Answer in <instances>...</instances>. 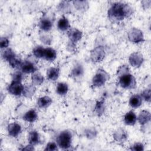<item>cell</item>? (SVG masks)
Segmentation results:
<instances>
[{
  "label": "cell",
  "mask_w": 151,
  "mask_h": 151,
  "mask_svg": "<svg viewBox=\"0 0 151 151\" xmlns=\"http://www.w3.org/2000/svg\"><path fill=\"white\" fill-rule=\"evenodd\" d=\"M9 44V40L6 37H1L0 40V47L1 49H6Z\"/></svg>",
  "instance_id": "obj_33"
},
{
  "label": "cell",
  "mask_w": 151,
  "mask_h": 151,
  "mask_svg": "<svg viewBox=\"0 0 151 151\" xmlns=\"http://www.w3.org/2000/svg\"><path fill=\"white\" fill-rule=\"evenodd\" d=\"M137 121V116L133 111L126 113L124 116V122L126 124L129 126L134 125Z\"/></svg>",
  "instance_id": "obj_15"
},
{
  "label": "cell",
  "mask_w": 151,
  "mask_h": 151,
  "mask_svg": "<svg viewBox=\"0 0 151 151\" xmlns=\"http://www.w3.org/2000/svg\"><path fill=\"white\" fill-rule=\"evenodd\" d=\"M21 71H16L12 74V80L17 81H22L23 79V74Z\"/></svg>",
  "instance_id": "obj_34"
},
{
  "label": "cell",
  "mask_w": 151,
  "mask_h": 151,
  "mask_svg": "<svg viewBox=\"0 0 151 151\" xmlns=\"http://www.w3.org/2000/svg\"><path fill=\"white\" fill-rule=\"evenodd\" d=\"M131 150L134 151H141L144 150V146L142 143H135L131 147Z\"/></svg>",
  "instance_id": "obj_35"
},
{
  "label": "cell",
  "mask_w": 151,
  "mask_h": 151,
  "mask_svg": "<svg viewBox=\"0 0 151 151\" xmlns=\"http://www.w3.org/2000/svg\"><path fill=\"white\" fill-rule=\"evenodd\" d=\"M24 89V85L21 81H14L9 84L7 87V90L9 93L13 96H19L22 94Z\"/></svg>",
  "instance_id": "obj_5"
},
{
  "label": "cell",
  "mask_w": 151,
  "mask_h": 151,
  "mask_svg": "<svg viewBox=\"0 0 151 151\" xmlns=\"http://www.w3.org/2000/svg\"><path fill=\"white\" fill-rule=\"evenodd\" d=\"M68 91V86L67 84L60 82L58 83L56 87V92L57 94H58L60 96L65 95L67 93Z\"/></svg>",
  "instance_id": "obj_27"
},
{
  "label": "cell",
  "mask_w": 151,
  "mask_h": 151,
  "mask_svg": "<svg viewBox=\"0 0 151 151\" xmlns=\"http://www.w3.org/2000/svg\"><path fill=\"white\" fill-rule=\"evenodd\" d=\"M132 12V8L122 2L114 3L108 11V16L110 19L120 21L129 17Z\"/></svg>",
  "instance_id": "obj_1"
},
{
  "label": "cell",
  "mask_w": 151,
  "mask_h": 151,
  "mask_svg": "<svg viewBox=\"0 0 151 151\" xmlns=\"http://www.w3.org/2000/svg\"><path fill=\"white\" fill-rule=\"evenodd\" d=\"M7 129L8 134L14 137H17L20 134L22 130L21 125L16 122L9 124Z\"/></svg>",
  "instance_id": "obj_9"
},
{
  "label": "cell",
  "mask_w": 151,
  "mask_h": 151,
  "mask_svg": "<svg viewBox=\"0 0 151 151\" xmlns=\"http://www.w3.org/2000/svg\"><path fill=\"white\" fill-rule=\"evenodd\" d=\"M22 62L23 61L19 58L16 56L13 59H12L10 61H9L8 63L9 65L12 68H18V67L20 68Z\"/></svg>",
  "instance_id": "obj_29"
},
{
  "label": "cell",
  "mask_w": 151,
  "mask_h": 151,
  "mask_svg": "<svg viewBox=\"0 0 151 151\" xmlns=\"http://www.w3.org/2000/svg\"><path fill=\"white\" fill-rule=\"evenodd\" d=\"M141 97H142V99H144L145 101H146L147 102H150V97H151L150 88L146 89L145 91H143L141 95Z\"/></svg>",
  "instance_id": "obj_32"
},
{
  "label": "cell",
  "mask_w": 151,
  "mask_h": 151,
  "mask_svg": "<svg viewBox=\"0 0 151 151\" xmlns=\"http://www.w3.org/2000/svg\"><path fill=\"white\" fill-rule=\"evenodd\" d=\"M35 91V87L34 84H26L24 86L22 94L25 97L31 98L34 95Z\"/></svg>",
  "instance_id": "obj_24"
},
{
  "label": "cell",
  "mask_w": 151,
  "mask_h": 151,
  "mask_svg": "<svg viewBox=\"0 0 151 151\" xmlns=\"http://www.w3.org/2000/svg\"><path fill=\"white\" fill-rule=\"evenodd\" d=\"M129 61L132 67L135 68L139 67L143 62V55L139 52H133L130 55Z\"/></svg>",
  "instance_id": "obj_7"
},
{
  "label": "cell",
  "mask_w": 151,
  "mask_h": 151,
  "mask_svg": "<svg viewBox=\"0 0 151 151\" xmlns=\"http://www.w3.org/2000/svg\"><path fill=\"white\" fill-rule=\"evenodd\" d=\"M31 80L32 84H34V86H40L44 81V77L40 72L36 71L35 72L32 74Z\"/></svg>",
  "instance_id": "obj_25"
},
{
  "label": "cell",
  "mask_w": 151,
  "mask_h": 151,
  "mask_svg": "<svg viewBox=\"0 0 151 151\" xmlns=\"http://www.w3.org/2000/svg\"><path fill=\"white\" fill-rule=\"evenodd\" d=\"M57 28L61 31H65L70 29V25L68 19L65 17L63 16L59 19L57 22Z\"/></svg>",
  "instance_id": "obj_17"
},
{
  "label": "cell",
  "mask_w": 151,
  "mask_h": 151,
  "mask_svg": "<svg viewBox=\"0 0 151 151\" xmlns=\"http://www.w3.org/2000/svg\"><path fill=\"white\" fill-rule=\"evenodd\" d=\"M45 48L42 46H37L33 50L34 55L38 58H43Z\"/></svg>",
  "instance_id": "obj_28"
},
{
  "label": "cell",
  "mask_w": 151,
  "mask_h": 151,
  "mask_svg": "<svg viewBox=\"0 0 151 151\" xmlns=\"http://www.w3.org/2000/svg\"><path fill=\"white\" fill-rule=\"evenodd\" d=\"M20 68L21 71L25 74H32L37 71L35 64L30 61H23L20 67Z\"/></svg>",
  "instance_id": "obj_10"
},
{
  "label": "cell",
  "mask_w": 151,
  "mask_h": 151,
  "mask_svg": "<svg viewBox=\"0 0 151 151\" xmlns=\"http://www.w3.org/2000/svg\"><path fill=\"white\" fill-rule=\"evenodd\" d=\"M113 137L115 140L119 142H122L127 138V134L124 130L122 128H119L114 133Z\"/></svg>",
  "instance_id": "obj_20"
},
{
  "label": "cell",
  "mask_w": 151,
  "mask_h": 151,
  "mask_svg": "<svg viewBox=\"0 0 151 151\" xmlns=\"http://www.w3.org/2000/svg\"><path fill=\"white\" fill-rule=\"evenodd\" d=\"M17 55L14 51L11 48H6L2 52V58L7 62L10 61L12 59L15 57Z\"/></svg>",
  "instance_id": "obj_26"
},
{
  "label": "cell",
  "mask_w": 151,
  "mask_h": 151,
  "mask_svg": "<svg viewBox=\"0 0 151 151\" xmlns=\"http://www.w3.org/2000/svg\"><path fill=\"white\" fill-rule=\"evenodd\" d=\"M109 78V74L104 70L99 69L93 77V85L94 87H101L106 83Z\"/></svg>",
  "instance_id": "obj_4"
},
{
  "label": "cell",
  "mask_w": 151,
  "mask_h": 151,
  "mask_svg": "<svg viewBox=\"0 0 151 151\" xmlns=\"http://www.w3.org/2000/svg\"><path fill=\"white\" fill-rule=\"evenodd\" d=\"M39 27L41 30L47 32L51 30V29L52 28V22L50 19L47 18H43L40 21Z\"/></svg>",
  "instance_id": "obj_21"
},
{
  "label": "cell",
  "mask_w": 151,
  "mask_h": 151,
  "mask_svg": "<svg viewBox=\"0 0 151 151\" xmlns=\"http://www.w3.org/2000/svg\"><path fill=\"white\" fill-rule=\"evenodd\" d=\"M57 57L56 51L51 47L45 48L44 58L48 61H53Z\"/></svg>",
  "instance_id": "obj_16"
},
{
  "label": "cell",
  "mask_w": 151,
  "mask_h": 151,
  "mask_svg": "<svg viewBox=\"0 0 151 151\" xmlns=\"http://www.w3.org/2000/svg\"><path fill=\"white\" fill-rule=\"evenodd\" d=\"M142 103V98L139 94L132 96L129 99V105L132 108L139 107Z\"/></svg>",
  "instance_id": "obj_22"
},
{
  "label": "cell",
  "mask_w": 151,
  "mask_h": 151,
  "mask_svg": "<svg viewBox=\"0 0 151 151\" xmlns=\"http://www.w3.org/2000/svg\"><path fill=\"white\" fill-rule=\"evenodd\" d=\"M52 102V99L48 96H43L38 99L37 105L40 108L45 109L49 107Z\"/></svg>",
  "instance_id": "obj_19"
},
{
  "label": "cell",
  "mask_w": 151,
  "mask_h": 151,
  "mask_svg": "<svg viewBox=\"0 0 151 151\" xmlns=\"http://www.w3.org/2000/svg\"><path fill=\"white\" fill-rule=\"evenodd\" d=\"M71 141L72 134L68 130L61 132L57 137V144L59 147L63 149H67L70 147Z\"/></svg>",
  "instance_id": "obj_2"
},
{
  "label": "cell",
  "mask_w": 151,
  "mask_h": 151,
  "mask_svg": "<svg viewBox=\"0 0 151 151\" xmlns=\"http://www.w3.org/2000/svg\"><path fill=\"white\" fill-rule=\"evenodd\" d=\"M119 84L123 88L132 89L136 87V81L132 74L127 73L119 76Z\"/></svg>",
  "instance_id": "obj_3"
},
{
  "label": "cell",
  "mask_w": 151,
  "mask_h": 151,
  "mask_svg": "<svg viewBox=\"0 0 151 151\" xmlns=\"http://www.w3.org/2000/svg\"><path fill=\"white\" fill-rule=\"evenodd\" d=\"M105 52L103 47H97L95 48L91 53V58L94 62H100L104 57Z\"/></svg>",
  "instance_id": "obj_8"
},
{
  "label": "cell",
  "mask_w": 151,
  "mask_h": 151,
  "mask_svg": "<svg viewBox=\"0 0 151 151\" xmlns=\"http://www.w3.org/2000/svg\"><path fill=\"white\" fill-rule=\"evenodd\" d=\"M58 150V145L55 142H51L47 143L46 145L44 150H49V151H55Z\"/></svg>",
  "instance_id": "obj_30"
},
{
  "label": "cell",
  "mask_w": 151,
  "mask_h": 151,
  "mask_svg": "<svg viewBox=\"0 0 151 151\" xmlns=\"http://www.w3.org/2000/svg\"><path fill=\"white\" fill-rule=\"evenodd\" d=\"M38 118L37 113L34 109H30L27 111L23 116L22 119L26 122L32 123L35 122Z\"/></svg>",
  "instance_id": "obj_18"
},
{
  "label": "cell",
  "mask_w": 151,
  "mask_h": 151,
  "mask_svg": "<svg viewBox=\"0 0 151 151\" xmlns=\"http://www.w3.org/2000/svg\"><path fill=\"white\" fill-rule=\"evenodd\" d=\"M84 74L83 66L80 63H77L73 67L70 72V76L73 78H80Z\"/></svg>",
  "instance_id": "obj_12"
},
{
  "label": "cell",
  "mask_w": 151,
  "mask_h": 151,
  "mask_svg": "<svg viewBox=\"0 0 151 151\" xmlns=\"http://www.w3.org/2000/svg\"><path fill=\"white\" fill-rule=\"evenodd\" d=\"M129 40L133 43H140L143 41V35L140 29L137 28H132L127 34Z\"/></svg>",
  "instance_id": "obj_6"
},
{
  "label": "cell",
  "mask_w": 151,
  "mask_h": 151,
  "mask_svg": "<svg viewBox=\"0 0 151 151\" xmlns=\"http://www.w3.org/2000/svg\"><path fill=\"white\" fill-rule=\"evenodd\" d=\"M28 140L29 144L34 146L39 143L40 140V137L38 132L36 130H32L29 132L28 134Z\"/></svg>",
  "instance_id": "obj_23"
},
{
  "label": "cell",
  "mask_w": 151,
  "mask_h": 151,
  "mask_svg": "<svg viewBox=\"0 0 151 151\" xmlns=\"http://www.w3.org/2000/svg\"><path fill=\"white\" fill-rule=\"evenodd\" d=\"M137 120L141 125L149 123L150 120V113L149 111L143 110L141 111L137 117Z\"/></svg>",
  "instance_id": "obj_13"
},
{
  "label": "cell",
  "mask_w": 151,
  "mask_h": 151,
  "mask_svg": "<svg viewBox=\"0 0 151 151\" xmlns=\"http://www.w3.org/2000/svg\"><path fill=\"white\" fill-rule=\"evenodd\" d=\"M68 37L71 42L74 44L78 41L81 38L82 32L76 28L70 29L68 32Z\"/></svg>",
  "instance_id": "obj_11"
},
{
  "label": "cell",
  "mask_w": 151,
  "mask_h": 151,
  "mask_svg": "<svg viewBox=\"0 0 151 151\" xmlns=\"http://www.w3.org/2000/svg\"><path fill=\"white\" fill-rule=\"evenodd\" d=\"M96 110L99 113V114H102L104 110V102L103 100H100L97 102L96 105Z\"/></svg>",
  "instance_id": "obj_31"
},
{
  "label": "cell",
  "mask_w": 151,
  "mask_h": 151,
  "mask_svg": "<svg viewBox=\"0 0 151 151\" xmlns=\"http://www.w3.org/2000/svg\"><path fill=\"white\" fill-rule=\"evenodd\" d=\"M47 77L51 81H55L60 75V69L58 67H52L47 70Z\"/></svg>",
  "instance_id": "obj_14"
}]
</instances>
